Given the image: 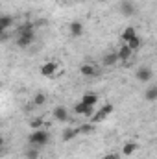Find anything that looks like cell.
<instances>
[{
	"mask_svg": "<svg viewBox=\"0 0 157 159\" xmlns=\"http://www.w3.org/2000/svg\"><path fill=\"white\" fill-rule=\"evenodd\" d=\"M102 159H120V157H118V154H105Z\"/></svg>",
	"mask_w": 157,
	"mask_h": 159,
	"instance_id": "cell-23",
	"label": "cell"
},
{
	"mask_svg": "<svg viewBox=\"0 0 157 159\" xmlns=\"http://www.w3.org/2000/svg\"><path fill=\"white\" fill-rule=\"evenodd\" d=\"M44 102H46V94L39 93V94H35V96H34V106H37V107H39V106H43Z\"/></svg>",
	"mask_w": 157,
	"mask_h": 159,
	"instance_id": "cell-21",
	"label": "cell"
},
{
	"mask_svg": "<svg viewBox=\"0 0 157 159\" xmlns=\"http://www.w3.org/2000/svg\"><path fill=\"white\" fill-rule=\"evenodd\" d=\"M69 32H70L72 37H81V35H83V22L72 20V22L69 24Z\"/></svg>",
	"mask_w": 157,
	"mask_h": 159,
	"instance_id": "cell-8",
	"label": "cell"
},
{
	"mask_svg": "<svg viewBox=\"0 0 157 159\" xmlns=\"http://www.w3.org/2000/svg\"><path fill=\"white\" fill-rule=\"evenodd\" d=\"M144 98H146L148 102H155V100H157V85H155V83H152V85L146 89Z\"/></svg>",
	"mask_w": 157,
	"mask_h": 159,
	"instance_id": "cell-15",
	"label": "cell"
},
{
	"mask_svg": "<svg viewBox=\"0 0 157 159\" xmlns=\"http://www.w3.org/2000/svg\"><path fill=\"white\" fill-rule=\"evenodd\" d=\"M43 124H44V120H43V119H32V120H30V126H32L34 129H39Z\"/></svg>",
	"mask_w": 157,
	"mask_h": 159,
	"instance_id": "cell-22",
	"label": "cell"
},
{
	"mask_svg": "<svg viewBox=\"0 0 157 159\" xmlns=\"http://www.w3.org/2000/svg\"><path fill=\"white\" fill-rule=\"evenodd\" d=\"M0 83H2V80H0Z\"/></svg>",
	"mask_w": 157,
	"mask_h": 159,
	"instance_id": "cell-26",
	"label": "cell"
},
{
	"mask_svg": "<svg viewBox=\"0 0 157 159\" xmlns=\"http://www.w3.org/2000/svg\"><path fill=\"white\" fill-rule=\"evenodd\" d=\"M78 135H79L78 128H65V129H63V133H61V141L69 143V141H74Z\"/></svg>",
	"mask_w": 157,
	"mask_h": 159,
	"instance_id": "cell-9",
	"label": "cell"
},
{
	"mask_svg": "<svg viewBox=\"0 0 157 159\" xmlns=\"http://www.w3.org/2000/svg\"><path fill=\"white\" fill-rule=\"evenodd\" d=\"M79 72H81L83 76H96V74H98V70H96V67H94V65H89V63H85V65H81V69H79Z\"/></svg>",
	"mask_w": 157,
	"mask_h": 159,
	"instance_id": "cell-16",
	"label": "cell"
},
{
	"mask_svg": "<svg viewBox=\"0 0 157 159\" xmlns=\"http://www.w3.org/2000/svg\"><path fill=\"white\" fill-rule=\"evenodd\" d=\"M0 35H2V32H0Z\"/></svg>",
	"mask_w": 157,
	"mask_h": 159,
	"instance_id": "cell-27",
	"label": "cell"
},
{
	"mask_svg": "<svg viewBox=\"0 0 157 159\" xmlns=\"http://www.w3.org/2000/svg\"><path fill=\"white\" fill-rule=\"evenodd\" d=\"M34 41H35L34 24H24V26L19 30V35H17V46H20V48H26V46H30Z\"/></svg>",
	"mask_w": 157,
	"mask_h": 159,
	"instance_id": "cell-1",
	"label": "cell"
},
{
	"mask_svg": "<svg viewBox=\"0 0 157 159\" xmlns=\"http://www.w3.org/2000/svg\"><path fill=\"white\" fill-rule=\"evenodd\" d=\"M57 72V63L56 61H46L43 67H41V76H44V78H50V76H54Z\"/></svg>",
	"mask_w": 157,
	"mask_h": 159,
	"instance_id": "cell-6",
	"label": "cell"
},
{
	"mask_svg": "<svg viewBox=\"0 0 157 159\" xmlns=\"http://www.w3.org/2000/svg\"><path fill=\"white\" fill-rule=\"evenodd\" d=\"M117 61H118L117 52H109V54H105V56H104V59H102V65H104V67H113Z\"/></svg>",
	"mask_w": 157,
	"mask_h": 159,
	"instance_id": "cell-13",
	"label": "cell"
},
{
	"mask_svg": "<svg viewBox=\"0 0 157 159\" xmlns=\"http://www.w3.org/2000/svg\"><path fill=\"white\" fill-rule=\"evenodd\" d=\"M113 111H115L113 104H105V106H102L100 109H96V111L91 115V124H100V122H104V120L107 119Z\"/></svg>",
	"mask_w": 157,
	"mask_h": 159,
	"instance_id": "cell-3",
	"label": "cell"
},
{
	"mask_svg": "<svg viewBox=\"0 0 157 159\" xmlns=\"http://www.w3.org/2000/svg\"><path fill=\"white\" fill-rule=\"evenodd\" d=\"M52 115H54V119L59 120V122H67L69 120V109L65 106H57V107H54Z\"/></svg>",
	"mask_w": 157,
	"mask_h": 159,
	"instance_id": "cell-7",
	"label": "cell"
},
{
	"mask_svg": "<svg viewBox=\"0 0 157 159\" xmlns=\"http://www.w3.org/2000/svg\"><path fill=\"white\" fill-rule=\"evenodd\" d=\"M141 44H142V43H141V37H139V35H135L133 39H129L128 43H126V46H128L131 52H137V50L141 48Z\"/></svg>",
	"mask_w": 157,
	"mask_h": 159,
	"instance_id": "cell-18",
	"label": "cell"
},
{
	"mask_svg": "<svg viewBox=\"0 0 157 159\" xmlns=\"http://www.w3.org/2000/svg\"><path fill=\"white\" fill-rule=\"evenodd\" d=\"M26 157H28V159H39V148L30 146V150L26 152Z\"/></svg>",
	"mask_w": 157,
	"mask_h": 159,
	"instance_id": "cell-20",
	"label": "cell"
},
{
	"mask_svg": "<svg viewBox=\"0 0 157 159\" xmlns=\"http://www.w3.org/2000/svg\"><path fill=\"white\" fill-rule=\"evenodd\" d=\"M117 56H118V59H120L122 63H128V61L131 59V56H133V52H131V50H129V48H128V46L124 44V46H122V48H120V50L117 52Z\"/></svg>",
	"mask_w": 157,
	"mask_h": 159,
	"instance_id": "cell-12",
	"label": "cell"
},
{
	"mask_svg": "<svg viewBox=\"0 0 157 159\" xmlns=\"http://www.w3.org/2000/svg\"><path fill=\"white\" fill-rule=\"evenodd\" d=\"M120 13H122L124 17H133V15H135V6H133L131 2H122V4H120Z\"/></svg>",
	"mask_w": 157,
	"mask_h": 159,
	"instance_id": "cell-10",
	"label": "cell"
},
{
	"mask_svg": "<svg viewBox=\"0 0 157 159\" xmlns=\"http://www.w3.org/2000/svg\"><path fill=\"white\" fill-rule=\"evenodd\" d=\"M2 146H4V137L0 135V148H2Z\"/></svg>",
	"mask_w": 157,
	"mask_h": 159,
	"instance_id": "cell-24",
	"label": "cell"
},
{
	"mask_svg": "<svg viewBox=\"0 0 157 159\" xmlns=\"http://www.w3.org/2000/svg\"><path fill=\"white\" fill-rule=\"evenodd\" d=\"M94 129H96V124H83V126L78 128V133H81V135H91V133H94Z\"/></svg>",
	"mask_w": 157,
	"mask_h": 159,
	"instance_id": "cell-19",
	"label": "cell"
},
{
	"mask_svg": "<svg viewBox=\"0 0 157 159\" xmlns=\"http://www.w3.org/2000/svg\"><path fill=\"white\" fill-rule=\"evenodd\" d=\"M135 35H137V32H135V28H133V26H126V28L122 30V35H120V39L124 41V44H126V43H128L129 39H133Z\"/></svg>",
	"mask_w": 157,
	"mask_h": 159,
	"instance_id": "cell-14",
	"label": "cell"
},
{
	"mask_svg": "<svg viewBox=\"0 0 157 159\" xmlns=\"http://www.w3.org/2000/svg\"><path fill=\"white\" fill-rule=\"evenodd\" d=\"M135 78H137V81H141V83H148V81H152V80H154V70H152L150 67L142 65V67H139V69H137Z\"/></svg>",
	"mask_w": 157,
	"mask_h": 159,
	"instance_id": "cell-4",
	"label": "cell"
},
{
	"mask_svg": "<svg viewBox=\"0 0 157 159\" xmlns=\"http://www.w3.org/2000/svg\"><path fill=\"white\" fill-rule=\"evenodd\" d=\"M48 141H50V133L46 131V129H34V133L28 137V143H30V146H35V148H41V146H44V144H48Z\"/></svg>",
	"mask_w": 157,
	"mask_h": 159,
	"instance_id": "cell-2",
	"label": "cell"
},
{
	"mask_svg": "<svg viewBox=\"0 0 157 159\" xmlns=\"http://www.w3.org/2000/svg\"><path fill=\"white\" fill-rule=\"evenodd\" d=\"M137 150H139V144H137V143H126V144L122 146V154H124V156H133Z\"/></svg>",
	"mask_w": 157,
	"mask_h": 159,
	"instance_id": "cell-17",
	"label": "cell"
},
{
	"mask_svg": "<svg viewBox=\"0 0 157 159\" xmlns=\"http://www.w3.org/2000/svg\"><path fill=\"white\" fill-rule=\"evenodd\" d=\"M98 2H109V0H98Z\"/></svg>",
	"mask_w": 157,
	"mask_h": 159,
	"instance_id": "cell-25",
	"label": "cell"
},
{
	"mask_svg": "<svg viewBox=\"0 0 157 159\" xmlns=\"http://www.w3.org/2000/svg\"><path fill=\"white\" fill-rule=\"evenodd\" d=\"M96 111V107H92V106H87V104H83V102H78L76 106H74V113L76 115H83V117H89L91 119V115Z\"/></svg>",
	"mask_w": 157,
	"mask_h": 159,
	"instance_id": "cell-5",
	"label": "cell"
},
{
	"mask_svg": "<svg viewBox=\"0 0 157 159\" xmlns=\"http://www.w3.org/2000/svg\"><path fill=\"white\" fill-rule=\"evenodd\" d=\"M81 102L87 104V106L96 107V104H98V94H96V93H85V94L81 96Z\"/></svg>",
	"mask_w": 157,
	"mask_h": 159,
	"instance_id": "cell-11",
	"label": "cell"
}]
</instances>
